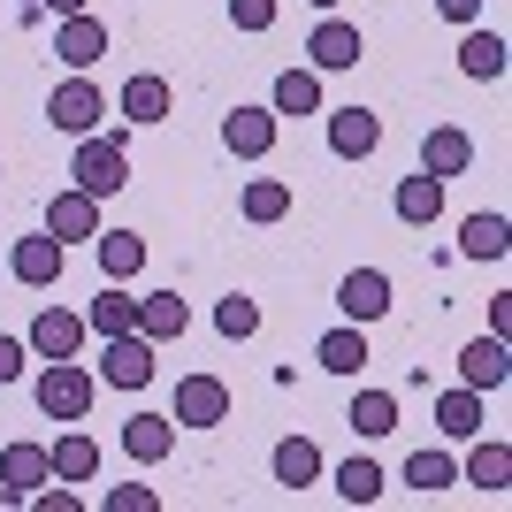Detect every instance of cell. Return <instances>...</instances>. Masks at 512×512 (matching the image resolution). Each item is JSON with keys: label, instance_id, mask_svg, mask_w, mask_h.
<instances>
[{"label": "cell", "instance_id": "6da1fadb", "mask_svg": "<svg viewBox=\"0 0 512 512\" xmlns=\"http://www.w3.org/2000/svg\"><path fill=\"white\" fill-rule=\"evenodd\" d=\"M69 176H77V192L107 199L130 184V123L123 130H85L77 138V153H69Z\"/></svg>", "mask_w": 512, "mask_h": 512}, {"label": "cell", "instance_id": "7a4b0ae2", "mask_svg": "<svg viewBox=\"0 0 512 512\" xmlns=\"http://www.w3.org/2000/svg\"><path fill=\"white\" fill-rule=\"evenodd\" d=\"M92 390H100V375H92V367L46 360V375H39V413H46V421H85V413H92Z\"/></svg>", "mask_w": 512, "mask_h": 512}, {"label": "cell", "instance_id": "3957f363", "mask_svg": "<svg viewBox=\"0 0 512 512\" xmlns=\"http://www.w3.org/2000/svg\"><path fill=\"white\" fill-rule=\"evenodd\" d=\"M100 115H107V92L92 85L85 69H77L69 85H54V92H46V123H54V130H69V138H85V130H100Z\"/></svg>", "mask_w": 512, "mask_h": 512}, {"label": "cell", "instance_id": "277c9868", "mask_svg": "<svg viewBox=\"0 0 512 512\" xmlns=\"http://www.w3.org/2000/svg\"><path fill=\"white\" fill-rule=\"evenodd\" d=\"M367 39H360V23H344L337 8L314 23V39H306V69H321V77H337V69H360Z\"/></svg>", "mask_w": 512, "mask_h": 512}, {"label": "cell", "instance_id": "5b68a950", "mask_svg": "<svg viewBox=\"0 0 512 512\" xmlns=\"http://www.w3.org/2000/svg\"><path fill=\"white\" fill-rule=\"evenodd\" d=\"M62 268H69V245H62L54 230L16 237V253H8V276H16L23 291H54V283H62Z\"/></svg>", "mask_w": 512, "mask_h": 512}, {"label": "cell", "instance_id": "8992f818", "mask_svg": "<svg viewBox=\"0 0 512 512\" xmlns=\"http://www.w3.org/2000/svg\"><path fill=\"white\" fill-rule=\"evenodd\" d=\"M153 352H161V344H146L138 329H123V337H107V352H100L92 375H100L107 390H146L153 383Z\"/></svg>", "mask_w": 512, "mask_h": 512}, {"label": "cell", "instance_id": "52a82bcc", "mask_svg": "<svg viewBox=\"0 0 512 512\" xmlns=\"http://www.w3.org/2000/svg\"><path fill=\"white\" fill-rule=\"evenodd\" d=\"M169 421L176 428H222V421H230V383H222V375H184Z\"/></svg>", "mask_w": 512, "mask_h": 512}, {"label": "cell", "instance_id": "ba28073f", "mask_svg": "<svg viewBox=\"0 0 512 512\" xmlns=\"http://www.w3.org/2000/svg\"><path fill=\"white\" fill-rule=\"evenodd\" d=\"M276 138H283V115H276V107H230V115H222V146H230L237 161H268Z\"/></svg>", "mask_w": 512, "mask_h": 512}, {"label": "cell", "instance_id": "9c48e42d", "mask_svg": "<svg viewBox=\"0 0 512 512\" xmlns=\"http://www.w3.org/2000/svg\"><path fill=\"white\" fill-rule=\"evenodd\" d=\"M383 146V115H375V107H329V153H337V161H367V153Z\"/></svg>", "mask_w": 512, "mask_h": 512}, {"label": "cell", "instance_id": "30bf717a", "mask_svg": "<svg viewBox=\"0 0 512 512\" xmlns=\"http://www.w3.org/2000/svg\"><path fill=\"white\" fill-rule=\"evenodd\" d=\"M169 107H176V92H169V77H153V69H138L123 92H115V115H123L130 130H146V123H169Z\"/></svg>", "mask_w": 512, "mask_h": 512}, {"label": "cell", "instance_id": "8fae6325", "mask_svg": "<svg viewBox=\"0 0 512 512\" xmlns=\"http://www.w3.org/2000/svg\"><path fill=\"white\" fill-rule=\"evenodd\" d=\"M54 54H62L69 69H92L107 54V23L92 16V8H77V16H54Z\"/></svg>", "mask_w": 512, "mask_h": 512}, {"label": "cell", "instance_id": "7c38bea8", "mask_svg": "<svg viewBox=\"0 0 512 512\" xmlns=\"http://www.w3.org/2000/svg\"><path fill=\"white\" fill-rule=\"evenodd\" d=\"M46 230L62 237V245H85V237H100V199L77 192V184H69V192H54V199H46Z\"/></svg>", "mask_w": 512, "mask_h": 512}, {"label": "cell", "instance_id": "4fadbf2b", "mask_svg": "<svg viewBox=\"0 0 512 512\" xmlns=\"http://www.w3.org/2000/svg\"><path fill=\"white\" fill-rule=\"evenodd\" d=\"M337 306H344V321H360V329H367V321H383L390 314V276H383V268H352V276L337 283Z\"/></svg>", "mask_w": 512, "mask_h": 512}, {"label": "cell", "instance_id": "5bb4252c", "mask_svg": "<svg viewBox=\"0 0 512 512\" xmlns=\"http://www.w3.org/2000/svg\"><path fill=\"white\" fill-rule=\"evenodd\" d=\"M31 352H39V360H77V352H85V314H62V306H46L39 321H31Z\"/></svg>", "mask_w": 512, "mask_h": 512}, {"label": "cell", "instance_id": "9a60e30c", "mask_svg": "<svg viewBox=\"0 0 512 512\" xmlns=\"http://www.w3.org/2000/svg\"><path fill=\"white\" fill-rule=\"evenodd\" d=\"M169 451H176V421H169V413H130V421H123V459L161 467Z\"/></svg>", "mask_w": 512, "mask_h": 512}, {"label": "cell", "instance_id": "2e32d148", "mask_svg": "<svg viewBox=\"0 0 512 512\" xmlns=\"http://www.w3.org/2000/svg\"><path fill=\"white\" fill-rule=\"evenodd\" d=\"M421 169L444 176V184H451V176H467V169H474V138H467L459 123H436V130L421 138Z\"/></svg>", "mask_w": 512, "mask_h": 512}, {"label": "cell", "instance_id": "e0dca14e", "mask_svg": "<svg viewBox=\"0 0 512 512\" xmlns=\"http://www.w3.org/2000/svg\"><path fill=\"white\" fill-rule=\"evenodd\" d=\"M0 482H8V505H23L39 482H54V459H46V444H8V451H0Z\"/></svg>", "mask_w": 512, "mask_h": 512}, {"label": "cell", "instance_id": "ac0fdd59", "mask_svg": "<svg viewBox=\"0 0 512 512\" xmlns=\"http://www.w3.org/2000/svg\"><path fill=\"white\" fill-rule=\"evenodd\" d=\"M390 207H398V222H406V230H428V222L444 214V176H428V169L398 176V199H390Z\"/></svg>", "mask_w": 512, "mask_h": 512}, {"label": "cell", "instance_id": "d6986e66", "mask_svg": "<svg viewBox=\"0 0 512 512\" xmlns=\"http://www.w3.org/2000/svg\"><path fill=\"white\" fill-rule=\"evenodd\" d=\"M505 375H512L505 337H474L467 352H459V383H467V390H505Z\"/></svg>", "mask_w": 512, "mask_h": 512}, {"label": "cell", "instance_id": "ffe728a7", "mask_svg": "<svg viewBox=\"0 0 512 512\" xmlns=\"http://www.w3.org/2000/svg\"><path fill=\"white\" fill-rule=\"evenodd\" d=\"M92 260H100L107 283H130L138 268H146V237H138V230H100V237H92Z\"/></svg>", "mask_w": 512, "mask_h": 512}, {"label": "cell", "instance_id": "44dd1931", "mask_svg": "<svg viewBox=\"0 0 512 512\" xmlns=\"http://www.w3.org/2000/svg\"><path fill=\"white\" fill-rule=\"evenodd\" d=\"M192 329V306L176 299V291H153V299H138V337L146 344H176Z\"/></svg>", "mask_w": 512, "mask_h": 512}, {"label": "cell", "instance_id": "7402d4cb", "mask_svg": "<svg viewBox=\"0 0 512 512\" xmlns=\"http://www.w3.org/2000/svg\"><path fill=\"white\" fill-rule=\"evenodd\" d=\"M314 360L329 367V375H360L375 352H367V329H360V321H344V329H329V337L314 344Z\"/></svg>", "mask_w": 512, "mask_h": 512}, {"label": "cell", "instance_id": "603a6c76", "mask_svg": "<svg viewBox=\"0 0 512 512\" xmlns=\"http://www.w3.org/2000/svg\"><path fill=\"white\" fill-rule=\"evenodd\" d=\"M46 459H54V482H92V474H100V444H92L85 428L54 436V444H46Z\"/></svg>", "mask_w": 512, "mask_h": 512}, {"label": "cell", "instance_id": "cb8c5ba5", "mask_svg": "<svg viewBox=\"0 0 512 512\" xmlns=\"http://www.w3.org/2000/svg\"><path fill=\"white\" fill-rule=\"evenodd\" d=\"M459 482H474L482 497H505V482H512V444H497V436H490V444H474V459L459 467Z\"/></svg>", "mask_w": 512, "mask_h": 512}, {"label": "cell", "instance_id": "d4e9b609", "mask_svg": "<svg viewBox=\"0 0 512 512\" xmlns=\"http://www.w3.org/2000/svg\"><path fill=\"white\" fill-rule=\"evenodd\" d=\"M459 69H467L474 85L505 77V39H497V31H482V23H467V39H459Z\"/></svg>", "mask_w": 512, "mask_h": 512}, {"label": "cell", "instance_id": "484cf974", "mask_svg": "<svg viewBox=\"0 0 512 512\" xmlns=\"http://www.w3.org/2000/svg\"><path fill=\"white\" fill-rule=\"evenodd\" d=\"M436 428H444L451 444H467V436H482V390H444V398H436Z\"/></svg>", "mask_w": 512, "mask_h": 512}, {"label": "cell", "instance_id": "4316f807", "mask_svg": "<svg viewBox=\"0 0 512 512\" xmlns=\"http://www.w3.org/2000/svg\"><path fill=\"white\" fill-rule=\"evenodd\" d=\"M505 245H512L505 214H467V222H459V253L467 260H505Z\"/></svg>", "mask_w": 512, "mask_h": 512}, {"label": "cell", "instance_id": "83f0119b", "mask_svg": "<svg viewBox=\"0 0 512 512\" xmlns=\"http://www.w3.org/2000/svg\"><path fill=\"white\" fill-rule=\"evenodd\" d=\"M268 474H276L283 490H306V482H321V451L306 444V436H283L276 459H268Z\"/></svg>", "mask_w": 512, "mask_h": 512}, {"label": "cell", "instance_id": "f1b7e54d", "mask_svg": "<svg viewBox=\"0 0 512 512\" xmlns=\"http://www.w3.org/2000/svg\"><path fill=\"white\" fill-rule=\"evenodd\" d=\"M268 107H276V115H321V69H283Z\"/></svg>", "mask_w": 512, "mask_h": 512}, {"label": "cell", "instance_id": "f546056e", "mask_svg": "<svg viewBox=\"0 0 512 512\" xmlns=\"http://www.w3.org/2000/svg\"><path fill=\"white\" fill-rule=\"evenodd\" d=\"M237 207H245V222H260V230H268V222H283V214H291V184H283V176H253Z\"/></svg>", "mask_w": 512, "mask_h": 512}, {"label": "cell", "instance_id": "4dcf8cb0", "mask_svg": "<svg viewBox=\"0 0 512 512\" xmlns=\"http://www.w3.org/2000/svg\"><path fill=\"white\" fill-rule=\"evenodd\" d=\"M85 329H100V337H123V329H138V299H130L123 283H107L100 299H92V314H85Z\"/></svg>", "mask_w": 512, "mask_h": 512}, {"label": "cell", "instance_id": "1f68e13d", "mask_svg": "<svg viewBox=\"0 0 512 512\" xmlns=\"http://www.w3.org/2000/svg\"><path fill=\"white\" fill-rule=\"evenodd\" d=\"M344 421H352V428L367 436V444H375V436H390V428H398V398H390V390H360Z\"/></svg>", "mask_w": 512, "mask_h": 512}, {"label": "cell", "instance_id": "d6a6232c", "mask_svg": "<svg viewBox=\"0 0 512 512\" xmlns=\"http://www.w3.org/2000/svg\"><path fill=\"white\" fill-rule=\"evenodd\" d=\"M406 482H413L421 497H436V490H451V482H459V459L428 444V451H413V459H406Z\"/></svg>", "mask_w": 512, "mask_h": 512}, {"label": "cell", "instance_id": "836d02e7", "mask_svg": "<svg viewBox=\"0 0 512 512\" xmlns=\"http://www.w3.org/2000/svg\"><path fill=\"white\" fill-rule=\"evenodd\" d=\"M337 497L344 505H375V497H383V467H375V459H344L337 467Z\"/></svg>", "mask_w": 512, "mask_h": 512}, {"label": "cell", "instance_id": "e575fe53", "mask_svg": "<svg viewBox=\"0 0 512 512\" xmlns=\"http://www.w3.org/2000/svg\"><path fill=\"white\" fill-rule=\"evenodd\" d=\"M214 329H222V337H230V344H245V337H253V329H260V306L245 299V291H230V299L214 306Z\"/></svg>", "mask_w": 512, "mask_h": 512}, {"label": "cell", "instance_id": "d590c367", "mask_svg": "<svg viewBox=\"0 0 512 512\" xmlns=\"http://www.w3.org/2000/svg\"><path fill=\"white\" fill-rule=\"evenodd\" d=\"M276 16H283V0H230L237 31H276Z\"/></svg>", "mask_w": 512, "mask_h": 512}, {"label": "cell", "instance_id": "8d00e7d4", "mask_svg": "<svg viewBox=\"0 0 512 512\" xmlns=\"http://www.w3.org/2000/svg\"><path fill=\"white\" fill-rule=\"evenodd\" d=\"M161 505V497L146 490V482H115V490H107V512H153Z\"/></svg>", "mask_w": 512, "mask_h": 512}, {"label": "cell", "instance_id": "74e56055", "mask_svg": "<svg viewBox=\"0 0 512 512\" xmlns=\"http://www.w3.org/2000/svg\"><path fill=\"white\" fill-rule=\"evenodd\" d=\"M23 360H31V344H23V337H0V383H16Z\"/></svg>", "mask_w": 512, "mask_h": 512}, {"label": "cell", "instance_id": "f35d334b", "mask_svg": "<svg viewBox=\"0 0 512 512\" xmlns=\"http://www.w3.org/2000/svg\"><path fill=\"white\" fill-rule=\"evenodd\" d=\"M436 16H444V23H459V31H467V23H482V0H436Z\"/></svg>", "mask_w": 512, "mask_h": 512}, {"label": "cell", "instance_id": "ab89813d", "mask_svg": "<svg viewBox=\"0 0 512 512\" xmlns=\"http://www.w3.org/2000/svg\"><path fill=\"white\" fill-rule=\"evenodd\" d=\"M505 329H512V291H497L490 299V337H505Z\"/></svg>", "mask_w": 512, "mask_h": 512}, {"label": "cell", "instance_id": "60d3db41", "mask_svg": "<svg viewBox=\"0 0 512 512\" xmlns=\"http://www.w3.org/2000/svg\"><path fill=\"white\" fill-rule=\"evenodd\" d=\"M46 16H77V8H92V0H39Z\"/></svg>", "mask_w": 512, "mask_h": 512}, {"label": "cell", "instance_id": "b9f144b4", "mask_svg": "<svg viewBox=\"0 0 512 512\" xmlns=\"http://www.w3.org/2000/svg\"><path fill=\"white\" fill-rule=\"evenodd\" d=\"M314 8H321V16H329V8H337V0H314Z\"/></svg>", "mask_w": 512, "mask_h": 512}, {"label": "cell", "instance_id": "7bdbcfd3", "mask_svg": "<svg viewBox=\"0 0 512 512\" xmlns=\"http://www.w3.org/2000/svg\"><path fill=\"white\" fill-rule=\"evenodd\" d=\"M0 505H8V482H0Z\"/></svg>", "mask_w": 512, "mask_h": 512}]
</instances>
